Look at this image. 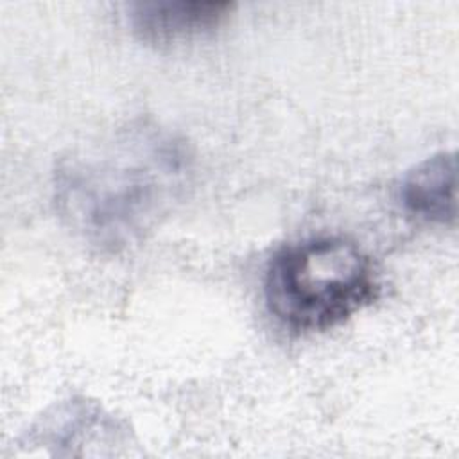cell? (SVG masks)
<instances>
[{"mask_svg": "<svg viewBox=\"0 0 459 459\" xmlns=\"http://www.w3.org/2000/svg\"><path fill=\"white\" fill-rule=\"evenodd\" d=\"M190 172L181 138L156 124H127L57 163V212L90 247L120 253L167 215Z\"/></svg>", "mask_w": 459, "mask_h": 459, "instance_id": "1", "label": "cell"}, {"mask_svg": "<svg viewBox=\"0 0 459 459\" xmlns=\"http://www.w3.org/2000/svg\"><path fill=\"white\" fill-rule=\"evenodd\" d=\"M380 292L371 256L341 235H314L281 246L264 274V299L276 323L292 335L332 330Z\"/></svg>", "mask_w": 459, "mask_h": 459, "instance_id": "2", "label": "cell"}, {"mask_svg": "<svg viewBox=\"0 0 459 459\" xmlns=\"http://www.w3.org/2000/svg\"><path fill=\"white\" fill-rule=\"evenodd\" d=\"M233 9L230 2L140 0L129 4L127 18L140 41L161 48L210 36Z\"/></svg>", "mask_w": 459, "mask_h": 459, "instance_id": "3", "label": "cell"}, {"mask_svg": "<svg viewBox=\"0 0 459 459\" xmlns=\"http://www.w3.org/2000/svg\"><path fill=\"white\" fill-rule=\"evenodd\" d=\"M402 206L420 221L454 224L457 217V160L454 151L432 154L409 169L398 190Z\"/></svg>", "mask_w": 459, "mask_h": 459, "instance_id": "4", "label": "cell"}]
</instances>
